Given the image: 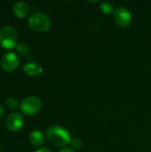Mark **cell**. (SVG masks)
I'll use <instances>...</instances> for the list:
<instances>
[{
  "mask_svg": "<svg viewBox=\"0 0 151 152\" xmlns=\"http://www.w3.org/2000/svg\"><path fill=\"white\" fill-rule=\"evenodd\" d=\"M46 137L52 144L57 147H64L71 142L69 131L61 126L48 127L46 130Z\"/></svg>",
  "mask_w": 151,
  "mask_h": 152,
  "instance_id": "cell-1",
  "label": "cell"
},
{
  "mask_svg": "<svg viewBox=\"0 0 151 152\" xmlns=\"http://www.w3.org/2000/svg\"><path fill=\"white\" fill-rule=\"evenodd\" d=\"M28 24L29 28L36 32H45L49 30L52 26V22L49 17L39 12H34L29 16Z\"/></svg>",
  "mask_w": 151,
  "mask_h": 152,
  "instance_id": "cell-2",
  "label": "cell"
},
{
  "mask_svg": "<svg viewBox=\"0 0 151 152\" xmlns=\"http://www.w3.org/2000/svg\"><path fill=\"white\" fill-rule=\"evenodd\" d=\"M18 43V32L12 26H4L0 28V45L4 49L16 48Z\"/></svg>",
  "mask_w": 151,
  "mask_h": 152,
  "instance_id": "cell-3",
  "label": "cell"
},
{
  "mask_svg": "<svg viewBox=\"0 0 151 152\" xmlns=\"http://www.w3.org/2000/svg\"><path fill=\"white\" fill-rule=\"evenodd\" d=\"M42 107V101L37 96H28L20 103V110L27 116L36 114Z\"/></svg>",
  "mask_w": 151,
  "mask_h": 152,
  "instance_id": "cell-4",
  "label": "cell"
},
{
  "mask_svg": "<svg viewBox=\"0 0 151 152\" xmlns=\"http://www.w3.org/2000/svg\"><path fill=\"white\" fill-rule=\"evenodd\" d=\"M113 16L116 23L121 28H126L132 22L131 12L125 6L117 7L113 12Z\"/></svg>",
  "mask_w": 151,
  "mask_h": 152,
  "instance_id": "cell-5",
  "label": "cell"
},
{
  "mask_svg": "<svg viewBox=\"0 0 151 152\" xmlns=\"http://www.w3.org/2000/svg\"><path fill=\"white\" fill-rule=\"evenodd\" d=\"M0 64L4 70L7 72H12L18 68L20 64V59L15 53L9 52L2 56Z\"/></svg>",
  "mask_w": 151,
  "mask_h": 152,
  "instance_id": "cell-6",
  "label": "cell"
},
{
  "mask_svg": "<svg viewBox=\"0 0 151 152\" xmlns=\"http://www.w3.org/2000/svg\"><path fill=\"white\" fill-rule=\"evenodd\" d=\"M23 126V118L19 113H12L6 118V127L12 132H17Z\"/></svg>",
  "mask_w": 151,
  "mask_h": 152,
  "instance_id": "cell-7",
  "label": "cell"
},
{
  "mask_svg": "<svg viewBox=\"0 0 151 152\" xmlns=\"http://www.w3.org/2000/svg\"><path fill=\"white\" fill-rule=\"evenodd\" d=\"M13 14L18 18H25L29 13V6L25 2H17L12 7Z\"/></svg>",
  "mask_w": 151,
  "mask_h": 152,
  "instance_id": "cell-8",
  "label": "cell"
},
{
  "mask_svg": "<svg viewBox=\"0 0 151 152\" xmlns=\"http://www.w3.org/2000/svg\"><path fill=\"white\" fill-rule=\"evenodd\" d=\"M23 71L25 74H27L28 76L36 77V76H39L42 74L43 69L37 63H36L34 61H30V62L26 63L23 66Z\"/></svg>",
  "mask_w": 151,
  "mask_h": 152,
  "instance_id": "cell-9",
  "label": "cell"
},
{
  "mask_svg": "<svg viewBox=\"0 0 151 152\" xmlns=\"http://www.w3.org/2000/svg\"><path fill=\"white\" fill-rule=\"evenodd\" d=\"M28 140H29V142L33 146H36V147L42 146L44 143V136L43 133L38 130L32 131L29 134Z\"/></svg>",
  "mask_w": 151,
  "mask_h": 152,
  "instance_id": "cell-10",
  "label": "cell"
},
{
  "mask_svg": "<svg viewBox=\"0 0 151 152\" xmlns=\"http://www.w3.org/2000/svg\"><path fill=\"white\" fill-rule=\"evenodd\" d=\"M16 51L17 53L28 59H31V52H30V47L25 44V43H20L19 45H17L16 46Z\"/></svg>",
  "mask_w": 151,
  "mask_h": 152,
  "instance_id": "cell-11",
  "label": "cell"
},
{
  "mask_svg": "<svg viewBox=\"0 0 151 152\" xmlns=\"http://www.w3.org/2000/svg\"><path fill=\"white\" fill-rule=\"evenodd\" d=\"M100 10L104 13V14H110V13H113L114 11H115V8H114V5L110 3V2H108V1H105V2H102L100 5Z\"/></svg>",
  "mask_w": 151,
  "mask_h": 152,
  "instance_id": "cell-12",
  "label": "cell"
},
{
  "mask_svg": "<svg viewBox=\"0 0 151 152\" xmlns=\"http://www.w3.org/2000/svg\"><path fill=\"white\" fill-rule=\"evenodd\" d=\"M4 105L10 110H14L19 106V102L14 97H8L4 102Z\"/></svg>",
  "mask_w": 151,
  "mask_h": 152,
  "instance_id": "cell-13",
  "label": "cell"
},
{
  "mask_svg": "<svg viewBox=\"0 0 151 152\" xmlns=\"http://www.w3.org/2000/svg\"><path fill=\"white\" fill-rule=\"evenodd\" d=\"M70 144L74 149H79L82 147V141H81V139H79L77 137H74L71 139Z\"/></svg>",
  "mask_w": 151,
  "mask_h": 152,
  "instance_id": "cell-14",
  "label": "cell"
},
{
  "mask_svg": "<svg viewBox=\"0 0 151 152\" xmlns=\"http://www.w3.org/2000/svg\"><path fill=\"white\" fill-rule=\"evenodd\" d=\"M59 152H75V151H74V150H72V149H70V148H63V149H61V150Z\"/></svg>",
  "mask_w": 151,
  "mask_h": 152,
  "instance_id": "cell-15",
  "label": "cell"
},
{
  "mask_svg": "<svg viewBox=\"0 0 151 152\" xmlns=\"http://www.w3.org/2000/svg\"><path fill=\"white\" fill-rule=\"evenodd\" d=\"M36 152H52L50 150H48L47 148H40L38 149Z\"/></svg>",
  "mask_w": 151,
  "mask_h": 152,
  "instance_id": "cell-16",
  "label": "cell"
},
{
  "mask_svg": "<svg viewBox=\"0 0 151 152\" xmlns=\"http://www.w3.org/2000/svg\"><path fill=\"white\" fill-rule=\"evenodd\" d=\"M3 115H4V108L0 105V118L3 117Z\"/></svg>",
  "mask_w": 151,
  "mask_h": 152,
  "instance_id": "cell-17",
  "label": "cell"
},
{
  "mask_svg": "<svg viewBox=\"0 0 151 152\" xmlns=\"http://www.w3.org/2000/svg\"><path fill=\"white\" fill-rule=\"evenodd\" d=\"M0 151H1V147H0Z\"/></svg>",
  "mask_w": 151,
  "mask_h": 152,
  "instance_id": "cell-18",
  "label": "cell"
}]
</instances>
